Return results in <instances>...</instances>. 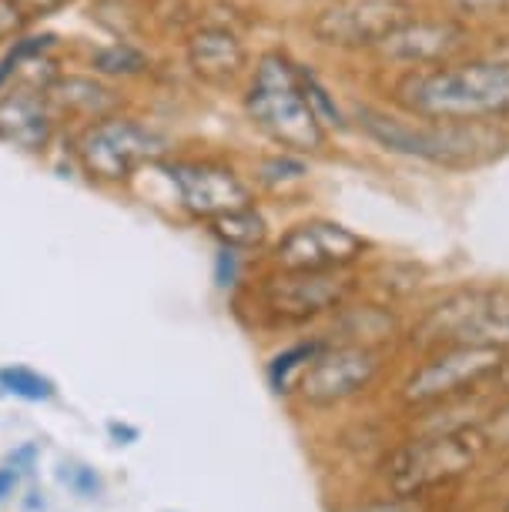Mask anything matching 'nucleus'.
Returning a JSON list of instances; mask_svg holds the SVG:
<instances>
[{
  "mask_svg": "<svg viewBox=\"0 0 509 512\" xmlns=\"http://www.w3.org/2000/svg\"><path fill=\"white\" fill-rule=\"evenodd\" d=\"M108 436L118 442V446H131V442H138L141 439V432L134 429V425L128 422H118V419H111L108 422Z\"/></svg>",
  "mask_w": 509,
  "mask_h": 512,
  "instance_id": "obj_29",
  "label": "nucleus"
},
{
  "mask_svg": "<svg viewBox=\"0 0 509 512\" xmlns=\"http://www.w3.org/2000/svg\"><path fill=\"white\" fill-rule=\"evenodd\" d=\"M0 389L24 402H51L57 385L31 365H0Z\"/></svg>",
  "mask_w": 509,
  "mask_h": 512,
  "instance_id": "obj_24",
  "label": "nucleus"
},
{
  "mask_svg": "<svg viewBox=\"0 0 509 512\" xmlns=\"http://www.w3.org/2000/svg\"><path fill=\"white\" fill-rule=\"evenodd\" d=\"M372 238L349 228L339 218L309 215L285 225L265 251L268 268H292V272H355L369 262Z\"/></svg>",
  "mask_w": 509,
  "mask_h": 512,
  "instance_id": "obj_8",
  "label": "nucleus"
},
{
  "mask_svg": "<svg viewBox=\"0 0 509 512\" xmlns=\"http://www.w3.org/2000/svg\"><path fill=\"white\" fill-rule=\"evenodd\" d=\"M141 7L155 47L171 51H178V44L211 14V0H141Z\"/></svg>",
  "mask_w": 509,
  "mask_h": 512,
  "instance_id": "obj_19",
  "label": "nucleus"
},
{
  "mask_svg": "<svg viewBox=\"0 0 509 512\" xmlns=\"http://www.w3.org/2000/svg\"><path fill=\"white\" fill-rule=\"evenodd\" d=\"M201 231H205L215 245L242 251V255H248V258L265 255L268 245H272V238H275L272 218H268L262 201H252V205L225 211V215L211 218L208 225H201Z\"/></svg>",
  "mask_w": 509,
  "mask_h": 512,
  "instance_id": "obj_17",
  "label": "nucleus"
},
{
  "mask_svg": "<svg viewBox=\"0 0 509 512\" xmlns=\"http://www.w3.org/2000/svg\"><path fill=\"white\" fill-rule=\"evenodd\" d=\"M17 486V472L14 469H0V499H7Z\"/></svg>",
  "mask_w": 509,
  "mask_h": 512,
  "instance_id": "obj_30",
  "label": "nucleus"
},
{
  "mask_svg": "<svg viewBox=\"0 0 509 512\" xmlns=\"http://www.w3.org/2000/svg\"><path fill=\"white\" fill-rule=\"evenodd\" d=\"M382 372V352L376 345H359V342H329L315 355L309 369L302 372L295 392L302 395V402L325 409V405L345 402L352 395L366 392Z\"/></svg>",
  "mask_w": 509,
  "mask_h": 512,
  "instance_id": "obj_12",
  "label": "nucleus"
},
{
  "mask_svg": "<svg viewBox=\"0 0 509 512\" xmlns=\"http://www.w3.org/2000/svg\"><path fill=\"white\" fill-rule=\"evenodd\" d=\"M345 104L355 138L386 158L416 161L449 175H469L509 154V128L429 121L372 98H349Z\"/></svg>",
  "mask_w": 509,
  "mask_h": 512,
  "instance_id": "obj_2",
  "label": "nucleus"
},
{
  "mask_svg": "<svg viewBox=\"0 0 509 512\" xmlns=\"http://www.w3.org/2000/svg\"><path fill=\"white\" fill-rule=\"evenodd\" d=\"M245 258L248 255H242V251L215 245V258H211V282H215L218 292H235V288L242 285Z\"/></svg>",
  "mask_w": 509,
  "mask_h": 512,
  "instance_id": "obj_25",
  "label": "nucleus"
},
{
  "mask_svg": "<svg viewBox=\"0 0 509 512\" xmlns=\"http://www.w3.org/2000/svg\"><path fill=\"white\" fill-rule=\"evenodd\" d=\"M496 436L509 439V405H506L503 412H499V419H496Z\"/></svg>",
  "mask_w": 509,
  "mask_h": 512,
  "instance_id": "obj_31",
  "label": "nucleus"
},
{
  "mask_svg": "<svg viewBox=\"0 0 509 512\" xmlns=\"http://www.w3.org/2000/svg\"><path fill=\"white\" fill-rule=\"evenodd\" d=\"M78 158L81 185L101 195H131L155 164L178 148V134L158 121L144 104L124 108L84 128H64Z\"/></svg>",
  "mask_w": 509,
  "mask_h": 512,
  "instance_id": "obj_4",
  "label": "nucleus"
},
{
  "mask_svg": "<svg viewBox=\"0 0 509 512\" xmlns=\"http://www.w3.org/2000/svg\"><path fill=\"white\" fill-rule=\"evenodd\" d=\"M81 21L104 41H138L155 44L148 31L141 0H81Z\"/></svg>",
  "mask_w": 509,
  "mask_h": 512,
  "instance_id": "obj_18",
  "label": "nucleus"
},
{
  "mask_svg": "<svg viewBox=\"0 0 509 512\" xmlns=\"http://www.w3.org/2000/svg\"><path fill=\"white\" fill-rule=\"evenodd\" d=\"M412 4H422V7H426V4H436V0H412Z\"/></svg>",
  "mask_w": 509,
  "mask_h": 512,
  "instance_id": "obj_32",
  "label": "nucleus"
},
{
  "mask_svg": "<svg viewBox=\"0 0 509 512\" xmlns=\"http://www.w3.org/2000/svg\"><path fill=\"white\" fill-rule=\"evenodd\" d=\"M295 61H299V54L288 44H262L235 101L245 124L268 148L299 151L319 161L332 154V138L305 101Z\"/></svg>",
  "mask_w": 509,
  "mask_h": 512,
  "instance_id": "obj_3",
  "label": "nucleus"
},
{
  "mask_svg": "<svg viewBox=\"0 0 509 512\" xmlns=\"http://www.w3.org/2000/svg\"><path fill=\"white\" fill-rule=\"evenodd\" d=\"M419 7L422 4L412 0H322L302 11L299 31L312 51L366 61L392 27H399Z\"/></svg>",
  "mask_w": 509,
  "mask_h": 512,
  "instance_id": "obj_6",
  "label": "nucleus"
},
{
  "mask_svg": "<svg viewBox=\"0 0 509 512\" xmlns=\"http://www.w3.org/2000/svg\"><path fill=\"white\" fill-rule=\"evenodd\" d=\"M57 479H61L71 492H78L81 499L101 496V476L91 466H74V462L67 466V462H64L61 472H57Z\"/></svg>",
  "mask_w": 509,
  "mask_h": 512,
  "instance_id": "obj_27",
  "label": "nucleus"
},
{
  "mask_svg": "<svg viewBox=\"0 0 509 512\" xmlns=\"http://www.w3.org/2000/svg\"><path fill=\"white\" fill-rule=\"evenodd\" d=\"M71 61L88 67L98 77L111 84H121L138 94L141 88H155L165 74V57L155 44H138V41H81L74 37V47H71Z\"/></svg>",
  "mask_w": 509,
  "mask_h": 512,
  "instance_id": "obj_15",
  "label": "nucleus"
},
{
  "mask_svg": "<svg viewBox=\"0 0 509 512\" xmlns=\"http://www.w3.org/2000/svg\"><path fill=\"white\" fill-rule=\"evenodd\" d=\"M295 71H299V88L309 101L312 114L319 118V124L329 131V138H345L352 134V121H349V104L339 91L329 84V77L322 74V67L312 61V57H299L295 61Z\"/></svg>",
  "mask_w": 509,
  "mask_h": 512,
  "instance_id": "obj_20",
  "label": "nucleus"
},
{
  "mask_svg": "<svg viewBox=\"0 0 509 512\" xmlns=\"http://www.w3.org/2000/svg\"><path fill=\"white\" fill-rule=\"evenodd\" d=\"M24 27H27V21L14 7V0H0V47L11 41L17 31H24Z\"/></svg>",
  "mask_w": 509,
  "mask_h": 512,
  "instance_id": "obj_28",
  "label": "nucleus"
},
{
  "mask_svg": "<svg viewBox=\"0 0 509 512\" xmlns=\"http://www.w3.org/2000/svg\"><path fill=\"white\" fill-rule=\"evenodd\" d=\"M429 7H439L443 14L469 24L483 37L509 27V0H436Z\"/></svg>",
  "mask_w": 509,
  "mask_h": 512,
  "instance_id": "obj_22",
  "label": "nucleus"
},
{
  "mask_svg": "<svg viewBox=\"0 0 509 512\" xmlns=\"http://www.w3.org/2000/svg\"><path fill=\"white\" fill-rule=\"evenodd\" d=\"M258 47L252 44L248 27L228 21L222 14H208L185 41L178 44V67L191 88L208 94H235L242 91L248 71H252Z\"/></svg>",
  "mask_w": 509,
  "mask_h": 512,
  "instance_id": "obj_9",
  "label": "nucleus"
},
{
  "mask_svg": "<svg viewBox=\"0 0 509 512\" xmlns=\"http://www.w3.org/2000/svg\"><path fill=\"white\" fill-rule=\"evenodd\" d=\"M355 292V272H292L268 268L252 285L258 312L275 325H309L335 315Z\"/></svg>",
  "mask_w": 509,
  "mask_h": 512,
  "instance_id": "obj_10",
  "label": "nucleus"
},
{
  "mask_svg": "<svg viewBox=\"0 0 509 512\" xmlns=\"http://www.w3.org/2000/svg\"><path fill=\"white\" fill-rule=\"evenodd\" d=\"M14 7L27 24H51L57 17L78 11L81 0H14Z\"/></svg>",
  "mask_w": 509,
  "mask_h": 512,
  "instance_id": "obj_26",
  "label": "nucleus"
},
{
  "mask_svg": "<svg viewBox=\"0 0 509 512\" xmlns=\"http://www.w3.org/2000/svg\"><path fill=\"white\" fill-rule=\"evenodd\" d=\"M483 47V34L473 31L469 24L443 14L439 7H419L409 14L399 27H392L376 51L366 61L372 71L399 74V71H419V67L449 64L456 57L476 54Z\"/></svg>",
  "mask_w": 509,
  "mask_h": 512,
  "instance_id": "obj_7",
  "label": "nucleus"
},
{
  "mask_svg": "<svg viewBox=\"0 0 509 512\" xmlns=\"http://www.w3.org/2000/svg\"><path fill=\"white\" fill-rule=\"evenodd\" d=\"M469 345H489V349H509V288H493L483 315L476 318L473 332L466 338Z\"/></svg>",
  "mask_w": 509,
  "mask_h": 512,
  "instance_id": "obj_23",
  "label": "nucleus"
},
{
  "mask_svg": "<svg viewBox=\"0 0 509 512\" xmlns=\"http://www.w3.org/2000/svg\"><path fill=\"white\" fill-rule=\"evenodd\" d=\"M245 175L258 201H285L302 195L315 178V158L285 148H262L245 158Z\"/></svg>",
  "mask_w": 509,
  "mask_h": 512,
  "instance_id": "obj_16",
  "label": "nucleus"
},
{
  "mask_svg": "<svg viewBox=\"0 0 509 512\" xmlns=\"http://www.w3.org/2000/svg\"><path fill=\"white\" fill-rule=\"evenodd\" d=\"M64 124L57 118L47 84L21 74L0 94V144L24 158L47 161L61 138Z\"/></svg>",
  "mask_w": 509,
  "mask_h": 512,
  "instance_id": "obj_11",
  "label": "nucleus"
},
{
  "mask_svg": "<svg viewBox=\"0 0 509 512\" xmlns=\"http://www.w3.org/2000/svg\"><path fill=\"white\" fill-rule=\"evenodd\" d=\"M325 345H329V338H302V342L288 345V349L275 352L272 359H268L265 365V379H268V389H272L275 395H288L295 392V385H299L302 372L309 369L312 359L319 355Z\"/></svg>",
  "mask_w": 509,
  "mask_h": 512,
  "instance_id": "obj_21",
  "label": "nucleus"
},
{
  "mask_svg": "<svg viewBox=\"0 0 509 512\" xmlns=\"http://www.w3.org/2000/svg\"><path fill=\"white\" fill-rule=\"evenodd\" d=\"M47 94H51V104L64 128H84V124H91V121L111 118V114L141 104V98L134 91L104 81V77H98L94 71L74 61L61 67V74L51 81Z\"/></svg>",
  "mask_w": 509,
  "mask_h": 512,
  "instance_id": "obj_14",
  "label": "nucleus"
},
{
  "mask_svg": "<svg viewBox=\"0 0 509 512\" xmlns=\"http://www.w3.org/2000/svg\"><path fill=\"white\" fill-rule=\"evenodd\" d=\"M379 101L429 121L509 128V61L489 51L379 77Z\"/></svg>",
  "mask_w": 509,
  "mask_h": 512,
  "instance_id": "obj_1",
  "label": "nucleus"
},
{
  "mask_svg": "<svg viewBox=\"0 0 509 512\" xmlns=\"http://www.w3.org/2000/svg\"><path fill=\"white\" fill-rule=\"evenodd\" d=\"M168 191V201L188 225H208L211 218L258 201L252 181L245 175V158L215 148H185L165 154L151 168Z\"/></svg>",
  "mask_w": 509,
  "mask_h": 512,
  "instance_id": "obj_5",
  "label": "nucleus"
},
{
  "mask_svg": "<svg viewBox=\"0 0 509 512\" xmlns=\"http://www.w3.org/2000/svg\"><path fill=\"white\" fill-rule=\"evenodd\" d=\"M503 369V352L489 345H446L429 352V359L409 375L406 399L409 402H439L486 382L489 375Z\"/></svg>",
  "mask_w": 509,
  "mask_h": 512,
  "instance_id": "obj_13",
  "label": "nucleus"
}]
</instances>
